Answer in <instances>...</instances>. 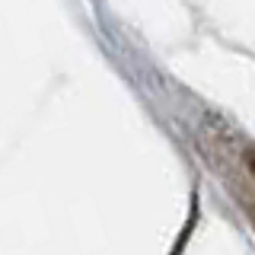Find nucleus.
Listing matches in <instances>:
<instances>
[{
  "label": "nucleus",
  "instance_id": "obj_1",
  "mask_svg": "<svg viewBox=\"0 0 255 255\" xmlns=\"http://www.w3.org/2000/svg\"><path fill=\"white\" fill-rule=\"evenodd\" d=\"M249 169L255 172V150H252V153H249Z\"/></svg>",
  "mask_w": 255,
  "mask_h": 255
}]
</instances>
